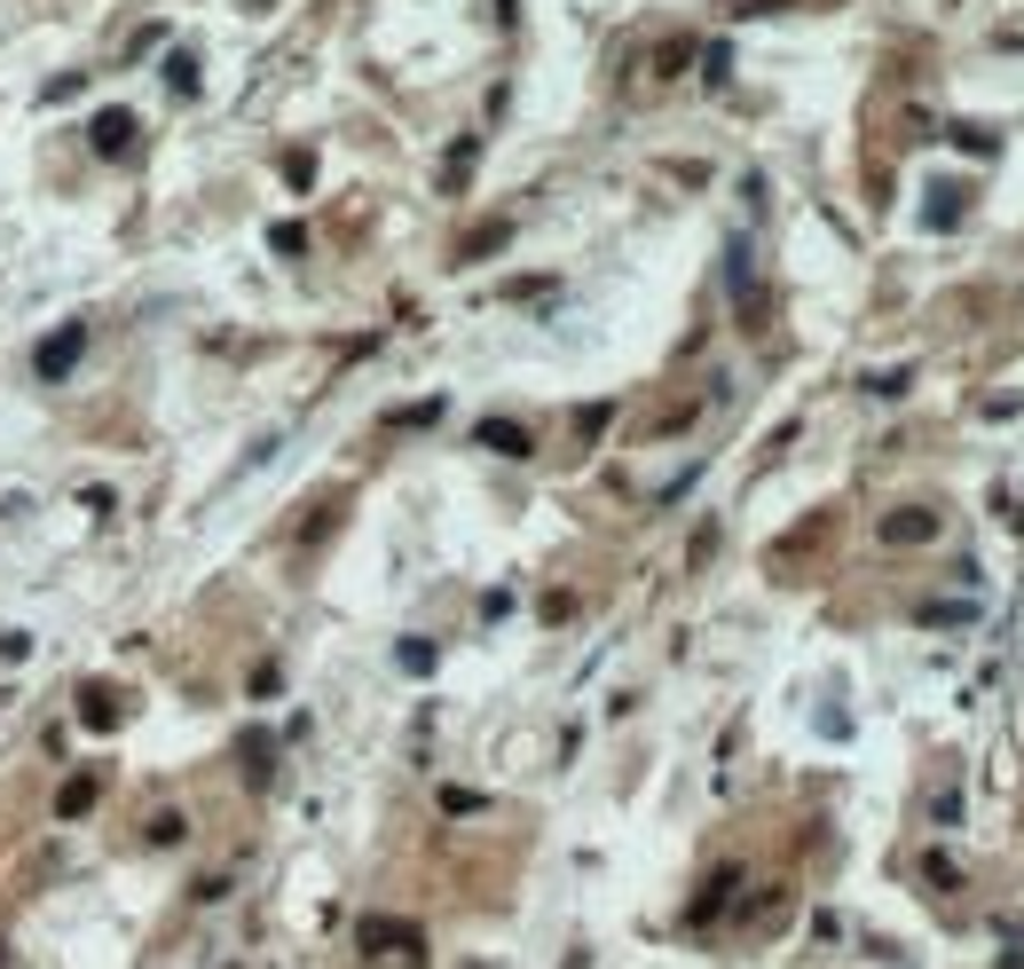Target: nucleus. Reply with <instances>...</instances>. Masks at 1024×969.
Returning a JSON list of instances; mask_svg holds the SVG:
<instances>
[{"label": "nucleus", "instance_id": "nucleus-1", "mask_svg": "<svg viewBox=\"0 0 1024 969\" xmlns=\"http://www.w3.org/2000/svg\"><path fill=\"white\" fill-rule=\"evenodd\" d=\"M363 953H371V961H386V953H394V961H418V930L394 922V915H371V922H363Z\"/></svg>", "mask_w": 1024, "mask_h": 969}, {"label": "nucleus", "instance_id": "nucleus-2", "mask_svg": "<svg viewBox=\"0 0 1024 969\" xmlns=\"http://www.w3.org/2000/svg\"><path fill=\"white\" fill-rule=\"evenodd\" d=\"M79 356H88V323H63V331H48V347L32 356V371H40V379H63Z\"/></svg>", "mask_w": 1024, "mask_h": 969}, {"label": "nucleus", "instance_id": "nucleus-3", "mask_svg": "<svg viewBox=\"0 0 1024 969\" xmlns=\"http://www.w3.org/2000/svg\"><path fill=\"white\" fill-rule=\"evenodd\" d=\"M937 528L946 520H937L930 505H898V512H883V545H930Z\"/></svg>", "mask_w": 1024, "mask_h": 969}, {"label": "nucleus", "instance_id": "nucleus-4", "mask_svg": "<svg viewBox=\"0 0 1024 969\" xmlns=\"http://www.w3.org/2000/svg\"><path fill=\"white\" fill-rule=\"evenodd\" d=\"M103 158H127V142H134V111H96V134H88Z\"/></svg>", "mask_w": 1024, "mask_h": 969}, {"label": "nucleus", "instance_id": "nucleus-5", "mask_svg": "<svg viewBox=\"0 0 1024 969\" xmlns=\"http://www.w3.org/2000/svg\"><path fill=\"white\" fill-rule=\"evenodd\" d=\"M96 797H103V780H96V772H71V780L56 788V812H63V820H79V812H88Z\"/></svg>", "mask_w": 1024, "mask_h": 969}, {"label": "nucleus", "instance_id": "nucleus-6", "mask_svg": "<svg viewBox=\"0 0 1024 969\" xmlns=\"http://www.w3.org/2000/svg\"><path fill=\"white\" fill-rule=\"evenodd\" d=\"M481 442L504 450V458H529V450H536V442H529V426H512V418H481Z\"/></svg>", "mask_w": 1024, "mask_h": 969}, {"label": "nucleus", "instance_id": "nucleus-7", "mask_svg": "<svg viewBox=\"0 0 1024 969\" xmlns=\"http://www.w3.org/2000/svg\"><path fill=\"white\" fill-rule=\"evenodd\" d=\"M79 710H88V726H119V693L111 686H88V693H79Z\"/></svg>", "mask_w": 1024, "mask_h": 969}, {"label": "nucleus", "instance_id": "nucleus-8", "mask_svg": "<svg viewBox=\"0 0 1024 969\" xmlns=\"http://www.w3.org/2000/svg\"><path fill=\"white\" fill-rule=\"evenodd\" d=\"M237 757H244V772H252V780H269V765H277L269 733H244V741H237Z\"/></svg>", "mask_w": 1024, "mask_h": 969}, {"label": "nucleus", "instance_id": "nucleus-9", "mask_svg": "<svg viewBox=\"0 0 1024 969\" xmlns=\"http://www.w3.org/2000/svg\"><path fill=\"white\" fill-rule=\"evenodd\" d=\"M962 221V190H930V229H954Z\"/></svg>", "mask_w": 1024, "mask_h": 969}, {"label": "nucleus", "instance_id": "nucleus-10", "mask_svg": "<svg viewBox=\"0 0 1024 969\" xmlns=\"http://www.w3.org/2000/svg\"><path fill=\"white\" fill-rule=\"evenodd\" d=\"M394 655H402V670H410V678H425V670H434V639H402Z\"/></svg>", "mask_w": 1024, "mask_h": 969}, {"label": "nucleus", "instance_id": "nucleus-11", "mask_svg": "<svg viewBox=\"0 0 1024 969\" xmlns=\"http://www.w3.org/2000/svg\"><path fill=\"white\" fill-rule=\"evenodd\" d=\"M473 150H481L473 134H465V142H450V173H442V182H450V190H458V182H465V173H473Z\"/></svg>", "mask_w": 1024, "mask_h": 969}, {"label": "nucleus", "instance_id": "nucleus-12", "mask_svg": "<svg viewBox=\"0 0 1024 969\" xmlns=\"http://www.w3.org/2000/svg\"><path fill=\"white\" fill-rule=\"evenodd\" d=\"M165 79H174L182 96H198V56H174V63H165Z\"/></svg>", "mask_w": 1024, "mask_h": 969}]
</instances>
